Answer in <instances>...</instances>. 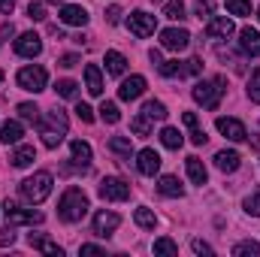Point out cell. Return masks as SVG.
<instances>
[{
	"mask_svg": "<svg viewBox=\"0 0 260 257\" xmlns=\"http://www.w3.org/2000/svg\"><path fill=\"white\" fill-rule=\"evenodd\" d=\"M40 136H43V145L46 148H58L61 142H64V136H67V127H70V121H67V112L64 109H49L40 121Z\"/></svg>",
	"mask_w": 260,
	"mask_h": 257,
	"instance_id": "1",
	"label": "cell"
},
{
	"mask_svg": "<svg viewBox=\"0 0 260 257\" xmlns=\"http://www.w3.org/2000/svg\"><path fill=\"white\" fill-rule=\"evenodd\" d=\"M58 215H61V221H67V224L82 221L88 215V197H85V191L82 188H67L64 197H61V203H58Z\"/></svg>",
	"mask_w": 260,
	"mask_h": 257,
	"instance_id": "2",
	"label": "cell"
},
{
	"mask_svg": "<svg viewBox=\"0 0 260 257\" xmlns=\"http://www.w3.org/2000/svg\"><path fill=\"white\" fill-rule=\"evenodd\" d=\"M227 82H224V76H215V79H203V82H197L194 85V100L203 106V109H218L221 106V100H224V88Z\"/></svg>",
	"mask_w": 260,
	"mask_h": 257,
	"instance_id": "3",
	"label": "cell"
},
{
	"mask_svg": "<svg viewBox=\"0 0 260 257\" xmlns=\"http://www.w3.org/2000/svg\"><path fill=\"white\" fill-rule=\"evenodd\" d=\"M52 185H55L52 173H34L30 179L21 182V197H24L30 206H40V203L52 194Z\"/></svg>",
	"mask_w": 260,
	"mask_h": 257,
	"instance_id": "4",
	"label": "cell"
},
{
	"mask_svg": "<svg viewBox=\"0 0 260 257\" xmlns=\"http://www.w3.org/2000/svg\"><path fill=\"white\" fill-rule=\"evenodd\" d=\"M15 82H18V88L21 91H30V94H40V91H46V82H49V73H46V67H21L18 70V76H15Z\"/></svg>",
	"mask_w": 260,
	"mask_h": 257,
	"instance_id": "5",
	"label": "cell"
},
{
	"mask_svg": "<svg viewBox=\"0 0 260 257\" xmlns=\"http://www.w3.org/2000/svg\"><path fill=\"white\" fill-rule=\"evenodd\" d=\"M3 215H6V221L15 227V224H43V212H37V209H21L15 200H6L3 203Z\"/></svg>",
	"mask_w": 260,
	"mask_h": 257,
	"instance_id": "6",
	"label": "cell"
},
{
	"mask_svg": "<svg viewBox=\"0 0 260 257\" xmlns=\"http://www.w3.org/2000/svg\"><path fill=\"white\" fill-rule=\"evenodd\" d=\"M97 194H100L106 203H124V200L130 197V182L118 179V176H109V179H103V182H100Z\"/></svg>",
	"mask_w": 260,
	"mask_h": 257,
	"instance_id": "7",
	"label": "cell"
},
{
	"mask_svg": "<svg viewBox=\"0 0 260 257\" xmlns=\"http://www.w3.org/2000/svg\"><path fill=\"white\" fill-rule=\"evenodd\" d=\"M127 27H130V34H133V37L145 40V37H151V34H154V27H157V15H148V12L136 9V12H130V15H127Z\"/></svg>",
	"mask_w": 260,
	"mask_h": 257,
	"instance_id": "8",
	"label": "cell"
},
{
	"mask_svg": "<svg viewBox=\"0 0 260 257\" xmlns=\"http://www.w3.org/2000/svg\"><path fill=\"white\" fill-rule=\"evenodd\" d=\"M160 46L170 52H185L191 46V34L185 27H167V30H160Z\"/></svg>",
	"mask_w": 260,
	"mask_h": 257,
	"instance_id": "9",
	"label": "cell"
},
{
	"mask_svg": "<svg viewBox=\"0 0 260 257\" xmlns=\"http://www.w3.org/2000/svg\"><path fill=\"white\" fill-rule=\"evenodd\" d=\"M118 224H121V215L118 212H97L94 215V236H100V239H106V236H112L115 230H118Z\"/></svg>",
	"mask_w": 260,
	"mask_h": 257,
	"instance_id": "10",
	"label": "cell"
},
{
	"mask_svg": "<svg viewBox=\"0 0 260 257\" xmlns=\"http://www.w3.org/2000/svg\"><path fill=\"white\" fill-rule=\"evenodd\" d=\"M233 21L227 18V15H209V21H206V37L209 40H227V37H233Z\"/></svg>",
	"mask_w": 260,
	"mask_h": 257,
	"instance_id": "11",
	"label": "cell"
},
{
	"mask_svg": "<svg viewBox=\"0 0 260 257\" xmlns=\"http://www.w3.org/2000/svg\"><path fill=\"white\" fill-rule=\"evenodd\" d=\"M215 127L221 130L227 139H233V142H242V139H248V130L245 124L239 121V118H230V115H221L218 121H215Z\"/></svg>",
	"mask_w": 260,
	"mask_h": 257,
	"instance_id": "12",
	"label": "cell"
},
{
	"mask_svg": "<svg viewBox=\"0 0 260 257\" xmlns=\"http://www.w3.org/2000/svg\"><path fill=\"white\" fill-rule=\"evenodd\" d=\"M43 52V40L30 30V34H21L18 40H15V55H21V58H37Z\"/></svg>",
	"mask_w": 260,
	"mask_h": 257,
	"instance_id": "13",
	"label": "cell"
},
{
	"mask_svg": "<svg viewBox=\"0 0 260 257\" xmlns=\"http://www.w3.org/2000/svg\"><path fill=\"white\" fill-rule=\"evenodd\" d=\"M136 167H139L142 176H154V173L160 170V154H157L154 148H142V151L136 154Z\"/></svg>",
	"mask_w": 260,
	"mask_h": 257,
	"instance_id": "14",
	"label": "cell"
},
{
	"mask_svg": "<svg viewBox=\"0 0 260 257\" xmlns=\"http://www.w3.org/2000/svg\"><path fill=\"white\" fill-rule=\"evenodd\" d=\"M61 21L73 24V27H85L88 24V9L85 6H76V3H64L61 6Z\"/></svg>",
	"mask_w": 260,
	"mask_h": 257,
	"instance_id": "15",
	"label": "cell"
},
{
	"mask_svg": "<svg viewBox=\"0 0 260 257\" xmlns=\"http://www.w3.org/2000/svg\"><path fill=\"white\" fill-rule=\"evenodd\" d=\"M145 94V76H130L121 82V88H118V97L121 100H136V97H142Z\"/></svg>",
	"mask_w": 260,
	"mask_h": 257,
	"instance_id": "16",
	"label": "cell"
},
{
	"mask_svg": "<svg viewBox=\"0 0 260 257\" xmlns=\"http://www.w3.org/2000/svg\"><path fill=\"white\" fill-rule=\"evenodd\" d=\"M239 46H242L245 55L260 58V30H254V27H242V30H239Z\"/></svg>",
	"mask_w": 260,
	"mask_h": 257,
	"instance_id": "17",
	"label": "cell"
},
{
	"mask_svg": "<svg viewBox=\"0 0 260 257\" xmlns=\"http://www.w3.org/2000/svg\"><path fill=\"white\" fill-rule=\"evenodd\" d=\"M85 88H88L91 97H100V94H103V73H100L97 64L85 67Z\"/></svg>",
	"mask_w": 260,
	"mask_h": 257,
	"instance_id": "18",
	"label": "cell"
},
{
	"mask_svg": "<svg viewBox=\"0 0 260 257\" xmlns=\"http://www.w3.org/2000/svg\"><path fill=\"white\" fill-rule=\"evenodd\" d=\"M239 151H233V148H224V151H218L215 154V167L221 170V173H236L239 170Z\"/></svg>",
	"mask_w": 260,
	"mask_h": 257,
	"instance_id": "19",
	"label": "cell"
},
{
	"mask_svg": "<svg viewBox=\"0 0 260 257\" xmlns=\"http://www.w3.org/2000/svg\"><path fill=\"white\" fill-rule=\"evenodd\" d=\"M30 248H37V251H43V254H52V257H64V248H61L58 242H52L49 236H34V233H30Z\"/></svg>",
	"mask_w": 260,
	"mask_h": 257,
	"instance_id": "20",
	"label": "cell"
},
{
	"mask_svg": "<svg viewBox=\"0 0 260 257\" xmlns=\"http://www.w3.org/2000/svg\"><path fill=\"white\" fill-rule=\"evenodd\" d=\"M9 160H12L15 170H24V167H30V164L37 160V148H34V145H18L15 154H12Z\"/></svg>",
	"mask_w": 260,
	"mask_h": 257,
	"instance_id": "21",
	"label": "cell"
},
{
	"mask_svg": "<svg viewBox=\"0 0 260 257\" xmlns=\"http://www.w3.org/2000/svg\"><path fill=\"white\" fill-rule=\"evenodd\" d=\"M21 136H24L21 121H6V124H0V142H3V145H12V142H18Z\"/></svg>",
	"mask_w": 260,
	"mask_h": 257,
	"instance_id": "22",
	"label": "cell"
},
{
	"mask_svg": "<svg viewBox=\"0 0 260 257\" xmlns=\"http://www.w3.org/2000/svg\"><path fill=\"white\" fill-rule=\"evenodd\" d=\"M185 167H188V179L194 182V185H206V179H209V173H206V167H203V160L200 157H188L185 160Z\"/></svg>",
	"mask_w": 260,
	"mask_h": 257,
	"instance_id": "23",
	"label": "cell"
},
{
	"mask_svg": "<svg viewBox=\"0 0 260 257\" xmlns=\"http://www.w3.org/2000/svg\"><path fill=\"white\" fill-rule=\"evenodd\" d=\"M70 151H73V160H76L79 167H88L91 157H94V154H91V145L82 142V139H73V142H70Z\"/></svg>",
	"mask_w": 260,
	"mask_h": 257,
	"instance_id": "24",
	"label": "cell"
},
{
	"mask_svg": "<svg viewBox=\"0 0 260 257\" xmlns=\"http://www.w3.org/2000/svg\"><path fill=\"white\" fill-rule=\"evenodd\" d=\"M157 191L164 194V197H185V188H182V182L176 176H160Z\"/></svg>",
	"mask_w": 260,
	"mask_h": 257,
	"instance_id": "25",
	"label": "cell"
},
{
	"mask_svg": "<svg viewBox=\"0 0 260 257\" xmlns=\"http://www.w3.org/2000/svg\"><path fill=\"white\" fill-rule=\"evenodd\" d=\"M127 70V58L121 52H106V73L109 76H121Z\"/></svg>",
	"mask_w": 260,
	"mask_h": 257,
	"instance_id": "26",
	"label": "cell"
},
{
	"mask_svg": "<svg viewBox=\"0 0 260 257\" xmlns=\"http://www.w3.org/2000/svg\"><path fill=\"white\" fill-rule=\"evenodd\" d=\"M133 221H136L142 230H154V227H157V218H154V212H151L148 206H139V209L133 212Z\"/></svg>",
	"mask_w": 260,
	"mask_h": 257,
	"instance_id": "27",
	"label": "cell"
},
{
	"mask_svg": "<svg viewBox=\"0 0 260 257\" xmlns=\"http://www.w3.org/2000/svg\"><path fill=\"white\" fill-rule=\"evenodd\" d=\"M160 70V76H167V79H173V76H188V64L185 61H164V64L157 67Z\"/></svg>",
	"mask_w": 260,
	"mask_h": 257,
	"instance_id": "28",
	"label": "cell"
},
{
	"mask_svg": "<svg viewBox=\"0 0 260 257\" xmlns=\"http://www.w3.org/2000/svg\"><path fill=\"white\" fill-rule=\"evenodd\" d=\"M142 115H148L151 121H164V118H167L170 112H167V106H164L160 100H148V103L142 106Z\"/></svg>",
	"mask_w": 260,
	"mask_h": 257,
	"instance_id": "29",
	"label": "cell"
},
{
	"mask_svg": "<svg viewBox=\"0 0 260 257\" xmlns=\"http://www.w3.org/2000/svg\"><path fill=\"white\" fill-rule=\"evenodd\" d=\"M164 15H167L170 21H185V18H188V15H185V3H182V0H167Z\"/></svg>",
	"mask_w": 260,
	"mask_h": 257,
	"instance_id": "30",
	"label": "cell"
},
{
	"mask_svg": "<svg viewBox=\"0 0 260 257\" xmlns=\"http://www.w3.org/2000/svg\"><path fill=\"white\" fill-rule=\"evenodd\" d=\"M160 142H164L167 148H173V151H176V148H182V142H185V139H182V133H179L176 127H164V130H160Z\"/></svg>",
	"mask_w": 260,
	"mask_h": 257,
	"instance_id": "31",
	"label": "cell"
},
{
	"mask_svg": "<svg viewBox=\"0 0 260 257\" xmlns=\"http://www.w3.org/2000/svg\"><path fill=\"white\" fill-rule=\"evenodd\" d=\"M100 118H103L106 124H118V118H121V112H118V103H112V100H103V106H100Z\"/></svg>",
	"mask_w": 260,
	"mask_h": 257,
	"instance_id": "32",
	"label": "cell"
},
{
	"mask_svg": "<svg viewBox=\"0 0 260 257\" xmlns=\"http://www.w3.org/2000/svg\"><path fill=\"white\" fill-rule=\"evenodd\" d=\"M109 151H115V154H121V157H130V154H133V145H130L127 136H112V139H109Z\"/></svg>",
	"mask_w": 260,
	"mask_h": 257,
	"instance_id": "33",
	"label": "cell"
},
{
	"mask_svg": "<svg viewBox=\"0 0 260 257\" xmlns=\"http://www.w3.org/2000/svg\"><path fill=\"white\" fill-rule=\"evenodd\" d=\"M154 254L176 257V254H179V245H176L173 239H167V236H160V239H154Z\"/></svg>",
	"mask_w": 260,
	"mask_h": 257,
	"instance_id": "34",
	"label": "cell"
},
{
	"mask_svg": "<svg viewBox=\"0 0 260 257\" xmlns=\"http://www.w3.org/2000/svg\"><path fill=\"white\" fill-rule=\"evenodd\" d=\"M55 91H58V97H64V100H73V97L79 94V85H76L73 79H61V82L55 85Z\"/></svg>",
	"mask_w": 260,
	"mask_h": 257,
	"instance_id": "35",
	"label": "cell"
},
{
	"mask_svg": "<svg viewBox=\"0 0 260 257\" xmlns=\"http://www.w3.org/2000/svg\"><path fill=\"white\" fill-rule=\"evenodd\" d=\"M130 130H133L136 136H148V133H151V118L139 112V115H136V118L130 121Z\"/></svg>",
	"mask_w": 260,
	"mask_h": 257,
	"instance_id": "36",
	"label": "cell"
},
{
	"mask_svg": "<svg viewBox=\"0 0 260 257\" xmlns=\"http://www.w3.org/2000/svg\"><path fill=\"white\" fill-rule=\"evenodd\" d=\"M248 254H254L260 257V242H239V245H233V257H248Z\"/></svg>",
	"mask_w": 260,
	"mask_h": 257,
	"instance_id": "37",
	"label": "cell"
},
{
	"mask_svg": "<svg viewBox=\"0 0 260 257\" xmlns=\"http://www.w3.org/2000/svg\"><path fill=\"white\" fill-rule=\"evenodd\" d=\"M15 109H18V115H21L24 121H30V124L40 121V109H37V103H18Z\"/></svg>",
	"mask_w": 260,
	"mask_h": 257,
	"instance_id": "38",
	"label": "cell"
},
{
	"mask_svg": "<svg viewBox=\"0 0 260 257\" xmlns=\"http://www.w3.org/2000/svg\"><path fill=\"white\" fill-rule=\"evenodd\" d=\"M230 15H251V3L248 0H227L224 3Z\"/></svg>",
	"mask_w": 260,
	"mask_h": 257,
	"instance_id": "39",
	"label": "cell"
},
{
	"mask_svg": "<svg viewBox=\"0 0 260 257\" xmlns=\"http://www.w3.org/2000/svg\"><path fill=\"white\" fill-rule=\"evenodd\" d=\"M242 206H245V212H248L251 218H260V188H257L254 194H248Z\"/></svg>",
	"mask_w": 260,
	"mask_h": 257,
	"instance_id": "40",
	"label": "cell"
},
{
	"mask_svg": "<svg viewBox=\"0 0 260 257\" xmlns=\"http://www.w3.org/2000/svg\"><path fill=\"white\" fill-rule=\"evenodd\" d=\"M248 97H251V103H260V67L248 79Z\"/></svg>",
	"mask_w": 260,
	"mask_h": 257,
	"instance_id": "41",
	"label": "cell"
},
{
	"mask_svg": "<svg viewBox=\"0 0 260 257\" xmlns=\"http://www.w3.org/2000/svg\"><path fill=\"white\" fill-rule=\"evenodd\" d=\"M27 18L46 21V3H30V6H27Z\"/></svg>",
	"mask_w": 260,
	"mask_h": 257,
	"instance_id": "42",
	"label": "cell"
},
{
	"mask_svg": "<svg viewBox=\"0 0 260 257\" xmlns=\"http://www.w3.org/2000/svg\"><path fill=\"white\" fill-rule=\"evenodd\" d=\"M76 115H79L85 124H91V121H94V109H91L88 103H79V106H76Z\"/></svg>",
	"mask_w": 260,
	"mask_h": 257,
	"instance_id": "43",
	"label": "cell"
},
{
	"mask_svg": "<svg viewBox=\"0 0 260 257\" xmlns=\"http://www.w3.org/2000/svg\"><path fill=\"white\" fill-rule=\"evenodd\" d=\"M15 242V230H12V224L9 227H0V248H6V245H12Z\"/></svg>",
	"mask_w": 260,
	"mask_h": 257,
	"instance_id": "44",
	"label": "cell"
},
{
	"mask_svg": "<svg viewBox=\"0 0 260 257\" xmlns=\"http://www.w3.org/2000/svg\"><path fill=\"white\" fill-rule=\"evenodd\" d=\"M212 9H215V3H212V0H197V15H200V18H203V15L209 18V15H212Z\"/></svg>",
	"mask_w": 260,
	"mask_h": 257,
	"instance_id": "45",
	"label": "cell"
},
{
	"mask_svg": "<svg viewBox=\"0 0 260 257\" xmlns=\"http://www.w3.org/2000/svg\"><path fill=\"white\" fill-rule=\"evenodd\" d=\"M206 139H209V136H206V130H200V124L191 127V142H194V145H206Z\"/></svg>",
	"mask_w": 260,
	"mask_h": 257,
	"instance_id": "46",
	"label": "cell"
},
{
	"mask_svg": "<svg viewBox=\"0 0 260 257\" xmlns=\"http://www.w3.org/2000/svg\"><path fill=\"white\" fill-rule=\"evenodd\" d=\"M191 248H194L197 254H212V245L203 242V239H191Z\"/></svg>",
	"mask_w": 260,
	"mask_h": 257,
	"instance_id": "47",
	"label": "cell"
},
{
	"mask_svg": "<svg viewBox=\"0 0 260 257\" xmlns=\"http://www.w3.org/2000/svg\"><path fill=\"white\" fill-rule=\"evenodd\" d=\"M106 21H109V24H118V21H121V9H118V6H109V9H106Z\"/></svg>",
	"mask_w": 260,
	"mask_h": 257,
	"instance_id": "48",
	"label": "cell"
},
{
	"mask_svg": "<svg viewBox=\"0 0 260 257\" xmlns=\"http://www.w3.org/2000/svg\"><path fill=\"white\" fill-rule=\"evenodd\" d=\"M58 64H61V67H67V70H70V67H76V64H79V55H64V58H61Z\"/></svg>",
	"mask_w": 260,
	"mask_h": 257,
	"instance_id": "49",
	"label": "cell"
},
{
	"mask_svg": "<svg viewBox=\"0 0 260 257\" xmlns=\"http://www.w3.org/2000/svg\"><path fill=\"white\" fill-rule=\"evenodd\" d=\"M79 251H82V254H103V248H100V245H82Z\"/></svg>",
	"mask_w": 260,
	"mask_h": 257,
	"instance_id": "50",
	"label": "cell"
},
{
	"mask_svg": "<svg viewBox=\"0 0 260 257\" xmlns=\"http://www.w3.org/2000/svg\"><path fill=\"white\" fill-rule=\"evenodd\" d=\"M12 9H15V0H0V12L3 15H9Z\"/></svg>",
	"mask_w": 260,
	"mask_h": 257,
	"instance_id": "51",
	"label": "cell"
},
{
	"mask_svg": "<svg viewBox=\"0 0 260 257\" xmlns=\"http://www.w3.org/2000/svg\"><path fill=\"white\" fill-rule=\"evenodd\" d=\"M182 121L188 124V130H191V127H197V115H194V112H185V115H182Z\"/></svg>",
	"mask_w": 260,
	"mask_h": 257,
	"instance_id": "52",
	"label": "cell"
},
{
	"mask_svg": "<svg viewBox=\"0 0 260 257\" xmlns=\"http://www.w3.org/2000/svg\"><path fill=\"white\" fill-rule=\"evenodd\" d=\"M148 58H151V64H164V58H160V52H157V49H151V52H148Z\"/></svg>",
	"mask_w": 260,
	"mask_h": 257,
	"instance_id": "53",
	"label": "cell"
},
{
	"mask_svg": "<svg viewBox=\"0 0 260 257\" xmlns=\"http://www.w3.org/2000/svg\"><path fill=\"white\" fill-rule=\"evenodd\" d=\"M49 3H64V0H49Z\"/></svg>",
	"mask_w": 260,
	"mask_h": 257,
	"instance_id": "54",
	"label": "cell"
},
{
	"mask_svg": "<svg viewBox=\"0 0 260 257\" xmlns=\"http://www.w3.org/2000/svg\"><path fill=\"white\" fill-rule=\"evenodd\" d=\"M0 82H3V70H0Z\"/></svg>",
	"mask_w": 260,
	"mask_h": 257,
	"instance_id": "55",
	"label": "cell"
},
{
	"mask_svg": "<svg viewBox=\"0 0 260 257\" xmlns=\"http://www.w3.org/2000/svg\"><path fill=\"white\" fill-rule=\"evenodd\" d=\"M257 18H260V9H257Z\"/></svg>",
	"mask_w": 260,
	"mask_h": 257,
	"instance_id": "56",
	"label": "cell"
},
{
	"mask_svg": "<svg viewBox=\"0 0 260 257\" xmlns=\"http://www.w3.org/2000/svg\"><path fill=\"white\" fill-rule=\"evenodd\" d=\"M154 3H160V0H154Z\"/></svg>",
	"mask_w": 260,
	"mask_h": 257,
	"instance_id": "57",
	"label": "cell"
}]
</instances>
